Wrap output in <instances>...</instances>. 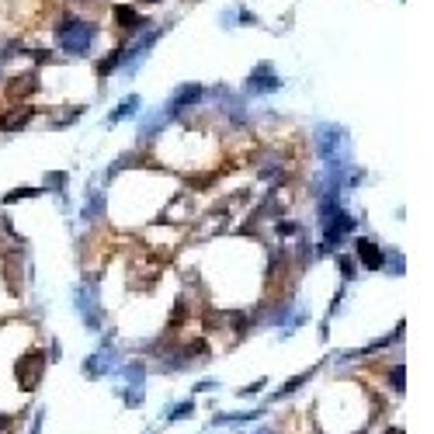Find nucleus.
I'll use <instances>...</instances> for the list:
<instances>
[{
	"instance_id": "1",
	"label": "nucleus",
	"mask_w": 434,
	"mask_h": 434,
	"mask_svg": "<svg viewBox=\"0 0 434 434\" xmlns=\"http://www.w3.org/2000/svg\"><path fill=\"white\" fill-rule=\"evenodd\" d=\"M94 35H97V28L91 21H84V18L67 14L60 21V45L67 52H73V56H84V52L91 49V42H94Z\"/></svg>"
},
{
	"instance_id": "2",
	"label": "nucleus",
	"mask_w": 434,
	"mask_h": 434,
	"mask_svg": "<svg viewBox=\"0 0 434 434\" xmlns=\"http://www.w3.org/2000/svg\"><path fill=\"white\" fill-rule=\"evenodd\" d=\"M42 368H45V354L42 351H28L14 361V378L25 393H32L38 383H42Z\"/></svg>"
},
{
	"instance_id": "3",
	"label": "nucleus",
	"mask_w": 434,
	"mask_h": 434,
	"mask_svg": "<svg viewBox=\"0 0 434 434\" xmlns=\"http://www.w3.org/2000/svg\"><path fill=\"white\" fill-rule=\"evenodd\" d=\"M351 230H354V219H351V215H344V212H334L330 219H323V240H327V243H337Z\"/></svg>"
},
{
	"instance_id": "4",
	"label": "nucleus",
	"mask_w": 434,
	"mask_h": 434,
	"mask_svg": "<svg viewBox=\"0 0 434 434\" xmlns=\"http://www.w3.org/2000/svg\"><path fill=\"white\" fill-rule=\"evenodd\" d=\"M35 87H38V77H35V73H18V77L8 80V97H11V101H21V97H28Z\"/></svg>"
},
{
	"instance_id": "5",
	"label": "nucleus",
	"mask_w": 434,
	"mask_h": 434,
	"mask_svg": "<svg viewBox=\"0 0 434 434\" xmlns=\"http://www.w3.org/2000/svg\"><path fill=\"white\" fill-rule=\"evenodd\" d=\"M358 257H361V264L365 267H383V250H378V243L375 240H358Z\"/></svg>"
},
{
	"instance_id": "6",
	"label": "nucleus",
	"mask_w": 434,
	"mask_h": 434,
	"mask_svg": "<svg viewBox=\"0 0 434 434\" xmlns=\"http://www.w3.org/2000/svg\"><path fill=\"white\" fill-rule=\"evenodd\" d=\"M198 97H205V91H202L198 84H188V87H181V91L174 94V104H171V108H174V112H181V108H188V104H195Z\"/></svg>"
},
{
	"instance_id": "7",
	"label": "nucleus",
	"mask_w": 434,
	"mask_h": 434,
	"mask_svg": "<svg viewBox=\"0 0 434 434\" xmlns=\"http://www.w3.org/2000/svg\"><path fill=\"white\" fill-rule=\"evenodd\" d=\"M112 361H115V351L112 348H104L97 358H91L84 368H87V375H101V372H108V368H112Z\"/></svg>"
},
{
	"instance_id": "8",
	"label": "nucleus",
	"mask_w": 434,
	"mask_h": 434,
	"mask_svg": "<svg viewBox=\"0 0 434 434\" xmlns=\"http://www.w3.org/2000/svg\"><path fill=\"white\" fill-rule=\"evenodd\" d=\"M271 73V67H257V73L250 77V87L254 91H275L278 87V77H267Z\"/></svg>"
},
{
	"instance_id": "9",
	"label": "nucleus",
	"mask_w": 434,
	"mask_h": 434,
	"mask_svg": "<svg viewBox=\"0 0 434 434\" xmlns=\"http://www.w3.org/2000/svg\"><path fill=\"white\" fill-rule=\"evenodd\" d=\"M115 21H119V28H125V32H132V28L143 25V18H139L132 8H122V4L115 8Z\"/></svg>"
},
{
	"instance_id": "10",
	"label": "nucleus",
	"mask_w": 434,
	"mask_h": 434,
	"mask_svg": "<svg viewBox=\"0 0 434 434\" xmlns=\"http://www.w3.org/2000/svg\"><path fill=\"white\" fill-rule=\"evenodd\" d=\"M122 52H125V49H115L112 56H104V60L97 63V73H101V77H108V73H112V70H115V63H122Z\"/></svg>"
},
{
	"instance_id": "11",
	"label": "nucleus",
	"mask_w": 434,
	"mask_h": 434,
	"mask_svg": "<svg viewBox=\"0 0 434 434\" xmlns=\"http://www.w3.org/2000/svg\"><path fill=\"white\" fill-rule=\"evenodd\" d=\"M136 101H139V97H129L125 104H119V108H115V112H112V122H119V119L132 115V112H136Z\"/></svg>"
},
{
	"instance_id": "12",
	"label": "nucleus",
	"mask_w": 434,
	"mask_h": 434,
	"mask_svg": "<svg viewBox=\"0 0 434 434\" xmlns=\"http://www.w3.org/2000/svg\"><path fill=\"white\" fill-rule=\"evenodd\" d=\"M125 375H129V383H132V386H139V383H143V375H146V368H143V365H129Z\"/></svg>"
},
{
	"instance_id": "13",
	"label": "nucleus",
	"mask_w": 434,
	"mask_h": 434,
	"mask_svg": "<svg viewBox=\"0 0 434 434\" xmlns=\"http://www.w3.org/2000/svg\"><path fill=\"white\" fill-rule=\"evenodd\" d=\"M389 386H393V389H400V393H403V365H400V368H393V372H389Z\"/></svg>"
},
{
	"instance_id": "14",
	"label": "nucleus",
	"mask_w": 434,
	"mask_h": 434,
	"mask_svg": "<svg viewBox=\"0 0 434 434\" xmlns=\"http://www.w3.org/2000/svg\"><path fill=\"white\" fill-rule=\"evenodd\" d=\"M191 413V403H181L178 410H171V420H178V417H188Z\"/></svg>"
},
{
	"instance_id": "15",
	"label": "nucleus",
	"mask_w": 434,
	"mask_h": 434,
	"mask_svg": "<svg viewBox=\"0 0 434 434\" xmlns=\"http://www.w3.org/2000/svg\"><path fill=\"white\" fill-rule=\"evenodd\" d=\"M11 424H14V420H11V413H0V434L11 431Z\"/></svg>"
},
{
	"instance_id": "16",
	"label": "nucleus",
	"mask_w": 434,
	"mask_h": 434,
	"mask_svg": "<svg viewBox=\"0 0 434 434\" xmlns=\"http://www.w3.org/2000/svg\"><path fill=\"white\" fill-rule=\"evenodd\" d=\"M386 434H403V431H400V427H389V431H386Z\"/></svg>"
},
{
	"instance_id": "17",
	"label": "nucleus",
	"mask_w": 434,
	"mask_h": 434,
	"mask_svg": "<svg viewBox=\"0 0 434 434\" xmlns=\"http://www.w3.org/2000/svg\"><path fill=\"white\" fill-rule=\"evenodd\" d=\"M257 434H275V431H257Z\"/></svg>"
},
{
	"instance_id": "18",
	"label": "nucleus",
	"mask_w": 434,
	"mask_h": 434,
	"mask_svg": "<svg viewBox=\"0 0 434 434\" xmlns=\"http://www.w3.org/2000/svg\"><path fill=\"white\" fill-rule=\"evenodd\" d=\"M149 4H156V0H149Z\"/></svg>"
}]
</instances>
